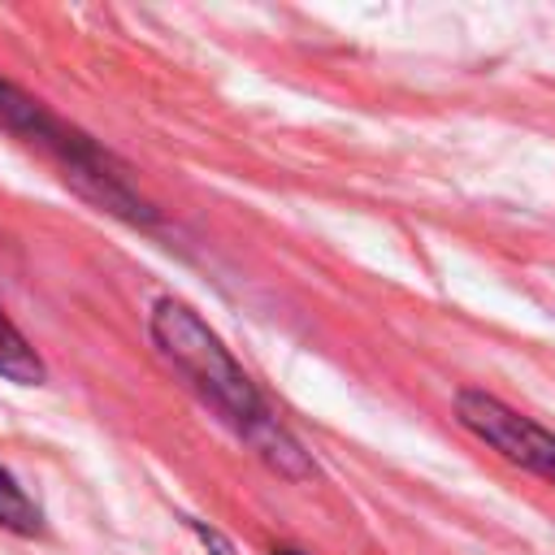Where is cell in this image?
Instances as JSON below:
<instances>
[{
	"label": "cell",
	"instance_id": "1",
	"mask_svg": "<svg viewBox=\"0 0 555 555\" xmlns=\"http://www.w3.org/2000/svg\"><path fill=\"white\" fill-rule=\"evenodd\" d=\"M156 351L169 360V369L282 477H308L312 464L304 447L282 429V421L269 412L256 382L243 373V364L230 356V347L217 338V330L182 299L165 295L152 304L147 317Z\"/></svg>",
	"mask_w": 555,
	"mask_h": 555
},
{
	"label": "cell",
	"instance_id": "2",
	"mask_svg": "<svg viewBox=\"0 0 555 555\" xmlns=\"http://www.w3.org/2000/svg\"><path fill=\"white\" fill-rule=\"evenodd\" d=\"M0 130L13 134L22 147L39 152L65 178V186H74L100 212L121 217L130 225H156V208L147 195H139V186L130 182V169L108 147H100L87 130L69 126L43 100H35L9 78H0Z\"/></svg>",
	"mask_w": 555,
	"mask_h": 555
},
{
	"label": "cell",
	"instance_id": "3",
	"mask_svg": "<svg viewBox=\"0 0 555 555\" xmlns=\"http://www.w3.org/2000/svg\"><path fill=\"white\" fill-rule=\"evenodd\" d=\"M455 416L473 438L494 447L503 460L555 481V434L542 429L538 421L520 416L516 408H507L503 399H494L486 390H460L455 395Z\"/></svg>",
	"mask_w": 555,
	"mask_h": 555
},
{
	"label": "cell",
	"instance_id": "4",
	"mask_svg": "<svg viewBox=\"0 0 555 555\" xmlns=\"http://www.w3.org/2000/svg\"><path fill=\"white\" fill-rule=\"evenodd\" d=\"M0 377L17 382V386H43L48 382V364L35 351V343L13 325V317L0 308Z\"/></svg>",
	"mask_w": 555,
	"mask_h": 555
},
{
	"label": "cell",
	"instance_id": "5",
	"mask_svg": "<svg viewBox=\"0 0 555 555\" xmlns=\"http://www.w3.org/2000/svg\"><path fill=\"white\" fill-rule=\"evenodd\" d=\"M0 529L17 533V538H39L43 533V512L39 503L22 490V481L0 464Z\"/></svg>",
	"mask_w": 555,
	"mask_h": 555
},
{
	"label": "cell",
	"instance_id": "6",
	"mask_svg": "<svg viewBox=\"0 0 555 555\" xmlns=\"http://www.w3.org/2000/svg\"><path fill=\"white\" fill-rule=\"evenodd\" d=\"M191 529H195V538H199V542H204L212 555H234V546H230V542H225L217 529H208V525H199V520H191Z\"/></svg>",
	"mask_w": 555,
	"mask_h": 555
},
{
	"label": "cell",
	"instance_id": "7",
	"mask_svg": "<svg viewBox=\"0 0 555 555\" xmlns=\"http://www.w3.org/2000/svg\"><path fill=\"white\" fill-rule=\"evenodd\" d=\"M273 555H304V551H295V546H278Z\"/></svg>",
	"mask_w": 555,
	"mask_h": 555
}]
</instances>
